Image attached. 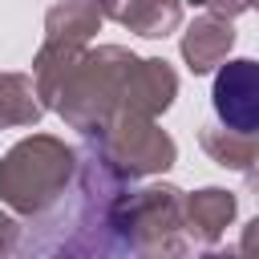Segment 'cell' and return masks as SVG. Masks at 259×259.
<instances>
[{"mask_svg":"<svg viewBox=\"0 0 259 259\" xmlns=\"http://www.w3.org/2000/svg\"><path fill=\"white\" fill-rule=\"evenodd\" d=\"M130 178L101 154L93 138L77 150V178H73V202L65 214H40L49 227H61L57 239H49L40 251L61 255H121L117 251V202L125 198Z\"/></svg>","mask_w":259,"mask_h":259,"instance_id":"1","label":"cell"},{"mask_svg":"<svg viewBox=\"0 0 259 259\" xmlns=\"http://www.w3.org/2000/svg\"><path fill=\"white\" fill-rule=\"evenodd\" d=\"M77 178V150L53 134H28L0 158V202L24 219L61 206Z\"/></svg>","mask_w":259,"mask_h":259,"instance_id":"2","label":"cell"},{"mask_svg":"<svg viewBox=\"0 0 259 259\" xmlns=\"http://www.w3.org/2000/svg\"><path fill=\"white\" fill-rule=\"evenodd\" d=\"M134 65H138V53H130L121 45L85 49L77 57V65L69 69L53 113H61V121L69 130H77L81 138H97L117 117Z\"/></svg>","mask_w":259,"mask_h":259,"instance_id":"3","label":"cell"},{"mask_svg":"<svg viewBox=\"0 0 259 259\" xmlns=\"http://www.w3.org/2000/svg\"><path fill=\"white\" fill-rule=\"evenodd\" d=\"M182 190L170 182H154L142 190H125L117 202V251L121 255H186L194 243L186 235Z\"/></svg>","mask_w":259,"mask_h":259,"instance_id":"4","label":"cell"},{"mask_svg":"<svg viewBox=\"0 0 259 259\" xmlns=\"http://www.w3.org/2000/svg\"><path fill=\"white\" fill-rule=\"evenodd\" d=\"M93 142L130 182L162 174L178 162V142L158 125V117H142V113H125V109H117V117Z\"/></svg>","mask_w":259,"mask_h":259,"instance_id":"5","label":"cell"},{"mask_svg":"<svg viewBox=\"0 0 259 259\" xmlns=\"http://www.w3.org/2000/svg\"><path fill=\"white\" fill-rule=\"evenodd\" d=\"M210 105L223 125L259 134V61L235 57V61L219 65L214 85H210Z\"/></svg>","mask_w":259,"mask_h":259,"instance_id":"6","label":"cell"},{"mask_svg":"<svg viewBox=\"0 0 259 259\" xmlns=\"http://www.w3.org/2000/svg\"><path fill=\"white\" fill-rule=\"evenodd\" d=\"M231 49H235V24L227 16H214V12L194 16L182 28V40H178V53H182V61L194 77L214 73L231 57Z\"/></svg>","mask_w":259,"mask_h":259,"instance_id":"7","label":"cell"},{"mask_svg":"<svg viewBox=\"0 0 259 259\" xmlns=\"http://www.w3.org/2000/svg\"><path fill=\"white\" fill-rule=\"evenodd\" d=\"M174 97H178V73L170 69V61L138 57V65L130 73V85H125V97H121V109L142 113V117H158L174 105Z\"/></svg>","mask_w":259,"mask_h":259,"instance_id":"8","label":"cell"},{"mask_svg":"<svg viewBox=\"0 0 259 259\" xmlns=\"http://www.w3.org/2000/svg\"><path fill=\"white\" fill-rule=\"evenodd\" d=\"M182 214H186V235H190V243H194V247H214V243L227 235V227L235 223L239 198H235V190H227V186H202V190H194V194L182 198Z\"/></svg>","mask_w":259,"mask_h":259,"instance_id":"9","label":"cell"},{"mask_svg":"<svg viewBox=\"0 0 259 259\" xmlns=\"http://www.w3.org/2000/svg\"><path fill=\"white\" fill-rule=\"evenodd\" d=\"M97 4L105 20H117L121 28L146 40H162L182 24V0H97Z\"/></svg>","mask_w":259,"mask_h":259,"instance_id":"10","label":"cell"},{"mask_svg":"<svg viewBox=\"0 0 259 259\" xmlns=\"http://www.w3.org/2000/svg\"><path fill=\"white\" fill-rule=\"evenodd\" d=\"M198 146H202V154L214 162V166H223V170H239V174H247L255 162H259V134H247V130H231V125H214V121H206L202 130H198Z\"/></svg>","mask_w":259,"mask_h":259,"instance_id":"11","label":"cell"},{"mask_svg":"<svg viewBox=\"0 0 259 259\" xmlns=\"http://www.w3.org/2000/svg\"><path fill=\"white\" fill-rule=\"evenodd\" d=\"M105 12L97 0H57L45 12V40H69V45H89L101 28Z\"/></svg>","mask_w":259,"mask_h":259,"instance_id":"12","label":"cell"},{"mask_svg":"<svg viewBox=\"0 0 259 259\" xmlns=\"http://www.w3.org/2000/svg\"><path fill=\"white\" fill-rule=\"evenodd\" d=\"M45 113V101L36 93V81L24 73H0V130L36 125Z\"/></svg>","mask_w":259,"mask_h":259,"instance_id":"13","label":"cell"},{"mask_svg":"<svg viewBox=\"0 0 259 259\" xmlns=\"http://www.w3.org/2000/svg\"><path fill=\"white\" fill-rule=\"evenodd\" d=\"M194 4L206 8V12H214V16H227V20H235V16H243L251 8V0H194Z\"/></svg>","mask_w":259,"mask_h":259,"instance_id":"14","label":"cell"},{"mask_svg":"<svg viewBox=\"0 0 259 259\" xmlns=\"http://www.w3.org/2000/svg\"><path fill=\"white\" fill-rule=\"evenodd\" d=\"M20 247V223L0 210V255H12Z\"/></svg>","mask_w":259,"mask_h":259,"instance_id":"15","label":"cell"},{"mask_svg":"<svg viewBox=\"0 0 259 259\" xmlns=\"http://www.w3.org/2000/svg\"><path fill=\"white\" fill-rule=\"evenodd\" d=\"M239 251H243V255H259V214L243 227V235H239Z\"/></svg>","mask_w":259,"mask_h":259,"instance_id":"16","label":"cell"},{"mask_svg":"<svg viewBox=\"0 0 259 259\" xmlns=\"http://www.w3.org/2000/svg\"><path fill=\"white\" fill-rule=\"evenodd\" d=\"M247 182H251V190H255V194H259V162H255V166H251V170H247Z\"/></svg>","mask_w":259,"mask_h":259,"instance_id":"17","label":"cell"},{"mask_svg":"<svg viewBox=\"0 0 259 259\" xmlns=\"http://www.w3.org/2000/svg\"><path fill=\"white\" fill-rule=\"evenodd\" d=\"M251 8H255V12H259V0H251Z\"/></svg>","mask_w":259,"mask_h":259,"instance_id":"18","label":"cell"}]
</instances>
